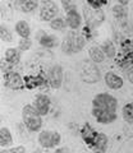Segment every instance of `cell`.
I'll return each instance as SVG.
<instances>
[{
	"label": "cell",
	"instance_id": "obj_17",
	"mask_svg": "<svg viewBox=\"0 0 133 153\" xmlns=\"http://www.w3.org/2000/svg\"><path fill=\"white\" fill-rule=\"evenodd\" d=\"M39 42L41 46L46 47V49H53V47L58 46V37H55L53 35H46V33H42V36L39 37Z\"/></svg>",
	"mask_w": 133,
	"mask_h": 153
},
{
	"label": "cell",
	"instance_id": "obj_6",
	"mask_svg": "<svg viewBox=\"0 0 133 153\" xmlns=\"http://www.w3.org/2000/svg\"><path fill=\"white\" fill-rule=\"evenodd\" d=\"M61 137L58 131L42 130L39 134V143L42 148H55L59 146Z\"/></svg>",
	"mask_w": 133,
	"mask_h": 153
},
{
	"label": "cell",
	"instance_id": "obj_30",
	"mask_svg": "<svg viewBox=\"0 0 133 153\" xmlns=\"http://www.w3.org/2000/svg\"><path fill=\"white\" fill-rule=\"evenodd\" d=\"M61 4H63V8L65 9V12H69L72 9H77L73 0H61Z\"/></svg>",
	"mask_w": 133,
	"mask_h": 153
},
{
	"label": "cell",
	"instance_id": "obj_23",
	"mask_svg": "<svg viewBox=\"0 0 133 153\" xmlns=\"http://www.w3.org/2000/svg\"><path fill=\"white\" fill-rule=\"evenodd\" d=\"M101 49L104 51V54H105L108 57H110V59H113V57H115V46H114V44L111 41H104L102 45H101Z\"/></svg>",
	"mask_w": 133,
	"mask_h": 153
},
{
	"label": "cell",
	"instance_id": "obj_9",
	"mask_svg": "<svg viewBox=\"0 0 133 153\" xmlns=\"http://www.w3.org/2000/svg\"><path fill=\"white\" fill-rule=\"evenodd\" d=\"M4 84L9 89H21L23 87V79L16 71H8L4 74Z\"/></svg>",
	"mask_w": 133,
	"mask_h": 153
},
{
	"label": "cell",
	"instance_id": "obj_16",
	"mask_svg": "<svg viewBox=\"0 0 133 153\" xmlns=\"http://www.w3.org/2000/svg\"><path fill=\"white\" fill-rule=\"evenodd\" d=\"M88 55H90V59L92 60V63H95V64L102 63V61L105 60V57H106V55L104 54L102 49H101V47H97V46L90 47Z\"/></svg>",
	"mask_w": 133,
	"mask_h": 153
},
{
	"label": "cell",
	"instance_id": "obj_33",
	"mask_svg": "<svg viewBox=\"0 0 133 153\" xmlns=\"http://www.w3.org/2000/svg\"><path fill=\"white\" fill-rule=\"evenodd\" d=\"M54 153H69V151L65 147H63V148H56Z\"/></svg>",
	"mask_w": 133,
	"mask_h": 153
},
{
	"label": "cell",
	"instance_id": "obj_24",
	"mask_svg": "<svg viewBox=\"0 0 133 153\" xmlns=\"http://www.w3.org/2000/svg\"><path fill=\"white\" fill-rule=\"evenodd\" d=\"M123 117H124V120L127 123L133 124V102L127 103L123 107Z\"/></svg>",
	"mask_w": 133,
	"mask_h": 153
},
{
	"label": "cell",
	"instance_id": "obj_25",
	"mask_svg": "<svg viewBox=\"0 0 133 153\" xmlns=\"http://www.w3.org/2000/svg\"><path fill=\"white\" fill-rule=\"evenodd\" d=\"M113 14L117 19H124L127 18V9L124 5L119 4V5H115L113 8Z\"/></svg>",
	"mask_w": 133,
	"mask_h": 153
},
{
	"label": "cell",
	"instance_id": "obj_1",
	"mask_svg": "<svg viewBox=\"0 0 133 153\" xmlns=\"http://www.w3.org/2000/svg\"><path fill=\"white\" fill-rule=\"evenodd\" d=\"M22 119H23V124H25V126L32 133L39 131L41 129V126H42L41 114L35 108L33 105H26V106L23 107V110H22Z\"/></svg>",
	"mask_w": 133,
	"mask_h": 153
},
{
	"label": "cell",
	"instance_id": "obj_7",
	"mask_svg": "<svg viewBox=\"0 0 133 153\" xmlns=\"http://www.w3.org/2000/svg\"><path fill=\"white\" fill-rule=\"evenodd\" d=\"M58 12H59L58 5H56L53 0H44L40 7V18L44 22L53 21L58 16Z\"/></svg>",
	"mask_w": 133,
	"mask_h": 153
},
{
	"label": "cell",
	"instance_id": "obj_22",
	"mask_svg": "<svg viewBox=\"0 0 133 153\" xmlns=\"http://www.w3.org/2000/svg\"><path fill=\"white\" fill-rule=\"evenodd\" d=\"M25 83L27 85V88H36V87H41V85L46 84V79H44L42 76H28L26 78Z\"/></svg>",
	"mask_w": 133,
	"mask_h": 153
},
{
	"label": "cell",
	"instance_id": "obj_12",
	"mask_svg": "<svg viewBox=\"0 0 133 153\" xmlns=\"http://www.w3.org/2000/svg\"><path fill=\"white\" fill-rule=\"evenodd\" d=\"M97 131L95 130V129L90 125V124H84V125L82 126V129H81V137H82V139L83 142L86 143V144L90 147V148H92L93 146V142L95 139H96V137H97Z\"/></svg>",
	"mask_w": 133,
	"mask_h": 153
},
{
	"label": "cell",
	"instance_id": "obj_34",
	"mask_svg": "<svg viewBox=\"0 0 133 153\" xmlns=\"http://www.w3.org/2000/svg\"><path fill=\"white\" fill-rule=\"evenodd\" d=\"M128 78H129V80H131V82L133 83V68H131L129 70H128Z\"/></svg>",
	"mask_w": 133,
	"mask_h": 153
},
{
	"label": "cell",
	"instance_id": "obj_3",
	"mask_svg": "<svg viewBox=\"0 0 133 153\" xmlns=\"http://www.w3.org/2000/svg\"><path fill=\"white\" fill-rule=\"evenodd\" d=\"M78 71L82 82L87 84H93L101 79V74H100L99 68L96 66V64L91 63V61H82Z\"/></svg>",
	"mask_w": 133,
	"mask_h": 153
},
{
	"label": "cell",
	"instance_id": "obj_19",
	"mask_svg": "<svg viewBox=\"0 0 133 153\" xmlns=\"http://www.w3.org/2000/svg\"><path fill=\"white\" fill-rule=\"evenodd\" d=\"M16 32L18 33V36H21V38H30L31 35L30 25L26 21H18L16 23Z\"/></svg>",
	"mask_w": 133,
	"mask_h": 153
},
{
	"label": "cell",
	"instance_id": "obj_29",
	"mask_svg": "<svg viewBox=\"0 0 133 153\" xmlns=\"http://www.w3.org/2000/svg\"><path fill=\"white\" fill-rule=\"evenodd\" d=\"M87 4L95 9H100L102 5H106L108 0H87Z\"/></svg>",
	"mask_w": 133,
	"mask_h": 153
},
{
	"label": "cell",
	"instance_id": "obj_10",
	"mask_svg": "<svg viewBox=\"0 0 133 153\" xmlns=\"http://www.w3.org/2000/svg\"><path fill=\"white\" fill-rule=\"evenodd\" d=\"M50 105H51V101L46 94H37L35 101H33V106H35V108L41 114V116L49 114Z\"/></svg>",
	"mask_w": 133,
	"mask_h": 153
},
{
	"label": "cell",
	"instance_id": "obj_15",
	"mask_svg": "<svg viewBox=\"0 0 133 153\" xmlns=\"http://www.w3.org/2000/svg\"><path fill=\"white\" fill-rule=\"evenodd\" d=\"M82 23V17L79 16L77 9H72V10L66 12V25H68L72 30H78Z\"/></svg>",
	"mask_w": 133,
	"mask_h": 153
},
{
	"label": "cell",
	"instance_id": "obj_20",
	"mask_svg": "<svg viewBox=\"0 0 133 153\" xmlns=\"http://www.w3.org/2000/svg\"><path fill=\"white\" fill-rule=\"evenodd\" d=\"M12 143H13V138L9 129L5 126H1L0 128V146H1V148H7L12 146Z\"/></svg>",
	"mask_w": 133,
	"mask_h": 153
},
{
	"label": "cell",
	"instance_id": "obj_36",
	"mask_svg": "<svg viewBox=\"0 0 133 153\" xmlns=\"http://www.w3.org/2000/svg\"><path fill=\"white\" fill-rule=\"evenodd\" d=\"M95 153H105V152H100V151H96V152H95Z\"/></svg>",
	"mask_w": 133,
	"mask_h": 153
},
{
	"label": "cell",
	"instance_id": "obj_14",
	"mask_svg": "<svg viewBox=\"0 0 133 153\" xmlns=\"http://www.w3.org/2000/svg\"><path fill=\"white\" fill-rule=\"evenodd\" d=\"M104 79H105V83L110 89H120L123 87V83H124L122 79V76L113 73V71L106 73L105 76H104Z\"/></svg>",
	"mask_w": 133,
	"mask_h": 153
},
{
	"label": "cell",
	"instance_id": "obj_35",
	"mask_svg": "<svg viewBox=\"0 0 133 153\" xmlns=\"http://www.w3.org/2000/svg\"><path fill=\"white\" fill-rule=\"evenodd\" d=\"M118 3L126 7V5H128V3H129V0H118Z\"/></svg>",
	"mask_w": 133,
	"mask_h": 153
},
{
	"label": "cell",
	"instance_id": "obj_4",
	"mask_svg": "<svg viewBox=\"0 0 133 153\" xmlns=\"http://www.w3.org/2000/svg\"><path fill=\"white\" fill-rule=\"evenodd\" d=\"M92 106L102 110H108V111L117 112L118 108V101L114 96L109 93H99L92 100Z\"/></svg>",
	"mask_w": 133,
	"mask_h": 153
},
{
	"label": "cell",
	"instance_id": "obj_18",
	"mask_svg": "<svg viewBox=\"0 0 133 153\" xmlns=\"http://www.w3.org/2000/svg\"><path fill=\"white\" fill-rule=\"evenodd\" d=\"M108 148V137L105 135L104 133H99L96 139L93 142V146L91 149H96V151H100V152H105Z\"/></svg>",
	"mask_w": 133,
	"mask_h": 153
},
{
	"label": "cell",
	"instance_id": "obj_5",
	"mask_svg": "<svg viewBox=\"0 0 133 153\" xmlns=\"http://www.w3.org/2000/svg\"><path fill=\"white\" fill-rule=\"evenodd\" d=\"M83 16H84V21H86V26L88 28L99 27L105 19V16H104V12L101 9H95L90 5L83 7Z\"/></svg>",
	"mask_w": 133,
	"mask_h": 153
},
{
	"label": "cell",
	"instance_id": "obj_37",
	"mask_svg": "<svg viewBox=\"0 0 133 153\" xmlns=\"http://www.w3.org/2000/svg\"><path fill=\"white\" fill-rule=\"evenodd\" d=\"M33 153H39V152H33Z\"/></svg>",
	"mask_w": 133,
	"mask_h": 153
},
{
	"label": "cell",
	"instance_id": "obj_27",
	"mask_svg": "<svg viewBox=\"0 0 133 153\" xmlns=\"http://www.w3.org/2000/svg\"><path fill=\"white\" fill-rule=\"evenodd\" d=\"M0 36H1V41L4 42H10L13 40L12 33L9 32V30L4 25H1V27H0Z\"/></svg>",
	"mask_w": 133,
	"mask_h": 153
},
{
	"label": "cell",
	"instance_id": "obj_28",
	"mask_svg": "<svg viewBox=\"0 0 133 153\" xmlns=\"http://www.w3.org/2000/svg\"><path fill=\"white\" fill-rule=\"evenodd\" d=\"M31 46H32V42L30 38H21V41L18 42V47H19V50H22V51L30 50Z\"/></svg>",
	"mask_w": 133,
	"mask_h": 153
},
{
	"label": "cell",
	"instance_id": "obj_26",
	"mask_svg": "<svg viewBox=\"0 0 133 153\" xmlns=\"http://www.w3.org/2000/svg\"><path fill=\"white\" fill-rule=\"evenodd\" d=\"M65 22L63 21L61 18H55L51 21L50 23V27H51V30H54V31H63L64 28H65Z\"/></svg>",
	"mask_w": 133,
	"mask_h": 153
},
{
	"label": "cell",
	"instance_id": "obj_11",
	"mask_svg": "<svg viewBox=\"0 0 133 153\" xmlns=\"http://www.w3.org/2000/svg\"><path fill=\"white\" fill-rule=\"evenodd\" d=\"M63 82V69L60 65H54L49 71V83L53 88H60Z\"/></svg>",
	"mask_w": 133,
	"mask_h": 153
},
{
	"label": "cell",
	"instance_id": "obj_32",
	"mask_svg": "<svg viewBox=\"0 0 133 153\" xmlns=\"http://www.w3.org/2000/svg\"><path fill=\"white\" fill-rule=\"evenodd\" d=\"M12 64L9 63V61H7V63H4V60H1V71L4 74L8 73V71H12Z\"/></svg>",
	"mask_w": 133,
	"mask_h": 153
},
{
	"label": "cell",
	"instance_id": "obj_13",
	"mask_svg": "<svg viewBox=\"0 0 133 153\" xmlns=\"http://www.w3.org/2000/svg\"><path fill=\"white\" fill-rule=\"evenodd\" d=\"M13 4L18 10L23 13H30L36 9L39 5V0H13Z\"/></svg>",
	"mask_w": 133,
	"mask_h": 153
},
{
	"label": "cell",
	"instance_id": "obj_31",
	"mask_svg": "<svg viewBox=\"0 0 133 153\" xmlns=\"http://www.w3.org/2000/svg\"><path fill=\"white\" fill-rule=\"evenodd\" d=\"M1 153H26V151H25V147L17 146L14 148H10V149H4V148H3Z\"/></svg>",
	"mask_w": 133,
	"mask_h": 153
},
{
	"label": "cell",
	"instance_id": "obj_21",
	"mask_svg": "<svg viewBox=\"0 0 133 153\" xmlns=\"http://www.w3.org/2000/svg\"><path fill=\"white\" fill-rule=\"evenodd\" d=\"M5 60L9 61L12 65H16L19 63L21 60V52L18 49H14V47H10L5 51Z\"/></svg>",
	"mask_w": 133,
	"mask_h": 153
},
{
	"label": "cell",
	"instance_id": "obj_8",
	"mask_svg": "<svg viewBox=\"0 0 133 153\" xmlns=\"http://www.w3.org/2000/svg\"><path fill=\"white\" fill-rule=\"evenodd\" d=\"M92 115L100 124H111L117 120V112L108 111V110L92 107Z\"/></svg>",
	"mask_w": 133,
	"mask_h": 153
},
{
	"label": "cell",
	"instance_id": "obj_2",
	"mask_svg": "<svg viewBox=\"0 0 133 153\" xmlns=\"http://www.w3.org/2000/svg\"><path fill=\"white\" fill-rule=\"evenodd\" d=\"M84 42L86 41H84L82 35H78V33L72 31V32L66 33V36L64 37L63 42H61V50L68 55L77 54V52H79L83 49Z\"/></svg>",
	"mask_w": 133,
	"mask_h": 153
}]
</instances>
